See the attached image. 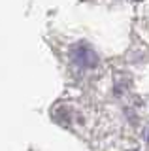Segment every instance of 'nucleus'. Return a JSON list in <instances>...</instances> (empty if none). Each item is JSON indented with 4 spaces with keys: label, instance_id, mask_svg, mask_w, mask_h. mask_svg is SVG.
I'll use <instances>...</instances> for the list:
<instances>
[{
    "label": "nucleus",
    "instance_id": "nucleus-1",
    "mask_svg": "<svg viewBox=\"0 0 149 151\" xmlns=\"http://www.w3.org/2000/svg\"><path fill=\"white\" fill-rule=\"evenodd\" d=\"M70 59L77 68H92L98 63V57L92 51V47H89L87 44H76L70 51Z\"/></svg>",
    "mask_w": 149,
    "mask_h": 151
}]
</instances>
